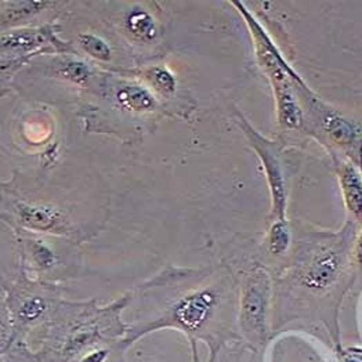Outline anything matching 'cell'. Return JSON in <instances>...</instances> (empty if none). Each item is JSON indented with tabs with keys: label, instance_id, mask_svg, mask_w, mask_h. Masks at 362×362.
Returning a JSON list of instances; mask_svg holds the SVG:
<instances>
[{
	"label": "cell",
	"instance_id": "obj_1",
	"mask_svg": "<svg viewBox=\"0 0 362 362\" xmlns=\"http://www.w3.org/2000/svg\"><path fill=\"white\" fill-rule=\"evenodd\" d=\"M231 4L235 6L250 32L256 59L272 85L278 124L285 130H300L305 121L302 103L295 86L299 74L291 66L282 52L272 42V36L249 11L245 3L231 1Z\"/></svg>",
	"mask_w": 362,
	"mask_h": 362
},
{
	"label": "cell",
	"instance_id": "obj_2",
	"mask_svg": "<svg viewBox=\"0 0 362 362\" xmlns=\"http://www.w3.org/2000/svg\"><path fill=\"white\" fill-rule=\"evenodd\" d=\"M235 119L238 122L249 146L262 162L272 197V221L286 220L288 185L279 146L269 137L259 133L241 112H237Z\"/></svg>",
	"mask_w": 362,
	"mask_h": 362
},
{
	"label": "cell",
	"instance_id": "obj_3",
	"mask_svg": "<svg viewBox=\"0 0 362 362\" xmlns=\"http://www.w3.org/2000/svg\"><path fill=\"white\" fill-rule=\"evenodd\" d=\"M347 238L320 245L299 266L298 282L310 292H324L339 279L349 259Z\"/></svg>",
	"mask_w": 362,
	"mask_h": 362
},
{
	"label": "cell",
	"instance_id": "obj_4",
	"mask_svg": "<svg viewBox=\"0 0 362 362\" xmlns=\"http://www.w3.org/2000/svg\"><path fill=\"white\" fill-rule=\"evenodd\" d=\"M69 43L61 40L52 25L32 27L4 32L1 35L3 57L8 56L7 62H1V69L24 62L40 53H69Z\"/></svg>",
	"mask_w": 362,
	"mask_h": 362
},
{
	"label": "cell",
	"instance_id": "obj_5",
	"mask_svg": "<svg viewBox=\"0 0 362 362\" xmlns=\"http://www.w3.org/2000/svg\"><path fill=\"white\" fill-rule=\"evenodd\" d=\"M270 302V274L262 267H256L245 275L242 282L240 318L245 333L259 340H264L267 334Z\"/></svg>",
	"mask_w": 362,
	"mask_h": 362
},
{
	"label": "cell",
	"instance_id": "obj_6",
	"mask_svg": "<svg viewBox=\"0 0 362 362\" xmlns=\"http://www.w3.org/2000/svg\"><path fill=\"white\" fill-rule=\"evenodd\" d=\"M218 305V293L214 288H199L187 292L172 307V318L185 331H199L211 320Z\"/></svg>",
	"mask_w": 362,
	"mask_h": 362
},
{
	"label": "cell",
	"instance_id": "obj_7",
	"mask_svg": "<svg viewBox=\"0 0 362 362\" xmlns=\"http://www.w3.org/2000/svg\"><path fill=\"white\" fill-rule=\"evenodd\" d=\"M111 101L129 114L148 115L158 110L159 101L155 93L143 82H132L127 79L108 81Z\"/></svg>",
	"mask_w": 362,
	"mask_h": 362
},
{
	"label": "cell",
	"instance_id": "obj_8",
	"mask_svg": "<svg viewBox=\"0 0 362 362\" xmlns=\"http://www.w3.org/2000/svg\"><path fill=\"white\" fill-rule=\"evenodd\" d=\"M13 209L18 223L32 231L62 234L68 228L65 213L53 205L16 202Z\"/></svg>",
	"mask_w": 362,
	"mask_h": 362
},
{
	"label": "cell",
	"instance_id": "obj_9",
	"mask_svg": "<svg viewBox=\"0 0 362 362\" xmlns=\"http://www.w3.org/2000/svg\"><path fill=\"white\" fill-rule=\"evenodd\" d=\"M343 202L351 217L362 226V156L360 165L350 158L333 155Z\"/></svg>",
	"mask_w": 362,
	"mask_h": 362
},
{
	"label": "cell",
	"instance_id": "obj_10",
	"mask_svg": "<svg viewBox=\"0 0 362 362\" xmlns=\"http://www.w3.org/2000/svg\"><path fill=\"white\" fill-rule=\"evenodd\" d=\"M137 79L143 81L147 88L160 97H172L177 89V79L166 66H148L136 72Z\"/></svg>",
	"mask_w": 362,
	"mask_h": 362
},
{
	"label": "cell",
	"instance_id": "obj_11",
	"mask_svg": "<svg viewBox=\"0 0 362 362\" xmlns=\"http://www.w3.org/2000/svg\"><path fill=\"white\" fill-rule=\"evenodd\" d=\"M53 4L52 1H1V24H16Z\"/></svg>",
	"mask_w": 362,
	"mask_h": 362
},
{
	"label": "cell",
	"instance_id": "obj_12",
	"mask_svg": "<svg viewBox=\"0 0 362 362\" xmlns=\"http://www.w3.org/2000/svg\"><path fill=\"white\" fill-rule=\"evenodd\" d=\"M56 74L61 79L78 86H86L93 79V72L89 64L71 57H64L62 60L59 61Z\"/></svg>",
	"mask_w": 362,
	"mask_h": 362
},
{
	"label": "cell",
	"instance_id": "obj_13",
	"mask_svg": "<svg viewBox=\"0 0 362 362\" xmlns=\"http://www.w3.org/2000/svg\"><path fill=\"white\" fill-rule=\"evenodd\" d=\"M266 243L272 256H282L289 250V246L292 243V234L286 220L272 221Z\"/></svg>",
	"mask_w": 362,
	"mask_h": 362
},
{
	"label": "cell",
	"instance_id": "obj_14",
	"mask_svg": "<svg viewBox=\"0 0 362 362\" xmlns=\"http://www.w3.org/2000/svg\"><path fill=\"white\" fill-rule=\"evenodd\" d=\"M126 24H127V30L132 32V35L143 40H151L158 33L153 17L148 11H144V10L132 11L126 20Z\"/></svg>",
	"mask_w": 362,
	"mask_h": 362
},
{
	"label": "cell",
	"instance_id": "obj_15",
	"mask_svg": "<svg viewBox=\"0 0 362 362\" xmlns=\"http://www.w3.org/2000/svg\"><path fill=\"white\" fill-rule=\"evenodd\" d=\"M78 43L82 47V50L94 60L108 62L112 57L111 46L98 35L81 33L78 36Z\"/></svg>",
	"mask_w": 362,
	"mask_h": 362
},
{
	"label": "cell",
	"instance_id": "obj_16",
	"mask_svg": "<svg viewBox=\"0 0 362 362\" xmlns=\"http://www.w3.org/2000/svg\"><path fill=\"white\" fill-rule=\"evenodd\" d=\"M45 310H46V303L43 299L32 298L27 302L23 303L18 315H20L21 321L32 322V321H36L37 318H40L42 314L45 313Z\"/></svg>",
	"mask_w": 362,
	"mask_h": 362
},
{
	"label": "cell",
	"instance_id": "obj_17",
	"mask_svg": "<svg viewBox=\"0 0 362 362\" xmlns=\"http://www.w3.org/2000/svg\"><path fill=\"white\" fill-rule=\"evenodd\" d=\"M32 255H33V259L36 262V264L42 269H49L53 266L54 263V255L52 253V250L45 246L43 243H33L32 246Z\"/></svg>",
	"mask_w": 362,
	"mask_h": 362
},
{
	"label": "cell",
	"instance_id": "obj_18",
	"mask_svg": "<svg viewBox=\"0 0 362 362\" xmlns=\"http://www.w3.org/2000/svg\"><path fill=\"white\" fill-rule=\"evenodd\" d=\"M341 362H362V349H347L341 354Z\"/></svg>",
	"mask_w": 362,
	"mask_h": 362
},
{
	"label": "cell",
	"instance_id": "obj_19",
	"mask_svg": "<svg viewBox=\"0 0 362 362\" xmlns=\"http://www.w3.org/2000/svg\"><path fill=\"white\" fill-rule=\"evenodd\" d=\"M353 255H354V260L356 263L362 267V230L360 235L357 237V240L353 245Z\"/></svg>",
	"mask_w": 362,
	"mask_h": 362
},
{
	"label": "cell",
	"instance_id": "obj_20",
	"mask_svg": "<svg viewBox=\"0 0 362 362\" xmlns=\"http://www.w3.org/2000/svg\"><path fill=\"white\" fill-rule=\"evenodd\" d=\"M105 358H107V351L98 350V351H93L89 356H86L82 362H104Z\"/></svg>",
	"mask_w": 362,
	"mask_h": 362
}]
</instances>
